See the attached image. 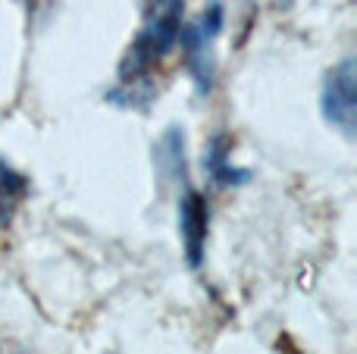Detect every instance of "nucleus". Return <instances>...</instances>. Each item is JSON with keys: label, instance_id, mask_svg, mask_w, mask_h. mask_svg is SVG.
Segmentation results:
<instances>
[{"label": "nucleus", "instance_id": "6", "mask_svg": "<svg viewBox=\"0 0 357 354\" xmlns=\"http://www.w3.org/2000/svg\"><path fill=\"white\" fill-rule=\"evenodd\" d=\"M204 167H207L213 185H220V188L222 185H241V182H248V169H235L232 163H229V138L226 135H216L213 138Z\"/></svg>", "mask_w": 357, "mask_h": 354}, {"label": "nucleus", "instance_id": "5", "mask_svg": "<svg viewBox=\"0 0 357 354\" xmlns=\"http://www.w3.org/2000/svg\"><path fill=\"white\" fill-rule=\"evenodd\" d=\"M25 194H29V179L0 157V229H6L13 223Z\"/></svg>", "mask_w": 357, "mask_h": 354}, {"label": "nucleus", "instance_id": "2", "mask_svg": "<svg viewBox=\"0 0 357 354\" xmlns=\"http://www.w3.org/2000/svg\"><path fill=\"white\" fill-rule=\"evenodd\" d=\"M320 107H323V119L329 125H335L348 138L354 135V129H357V63H354V56H345L339 66H333L326 72Z\"/></svg>", "mask_w": 357, "mask_h": 354}, {"label": "nucleus", "instance_id": "4", "mask_svg": "<svg viewBox=\"0 0 357 354\" xmlns=\"http://www.w3.org/2000/svg\"><path fill=\"white\" fill-rule=\"evenodd\" d=\"M207 226H210V210L201 192L188 188L178 198V236L185 245V257L191 267H201L204 261V245H207Z\"/></svg>", "mask_w": 357, "mask_h": 354}, {"label": "nucleus", "instance_id": "3", "mask_svg": "<svg viewBox=\"0 0 357 354\" xmlns=\"http://www.w3.org/2000/svg\"><path fill=\"white\" fill-rule=\"evenodd\" d=\"M220 29H222V6L210 3L191 25H182V35H178L188 69L201 91H207L210 79H213V44L220 38Z\"/></svg>", "mask_w": 357, "mask_h": 354}, {"label": "nucleus", "instance_id": "1", "mask_svg": "<svg viewBox=\"0 0 357 354\" xmlns=\"http://www.w3.org/2000/svg\"><path fill=\"white\" fill-rule=\"evenodd\" d=\"M178 35H182V0H157L119 66V82L110 98L123 100L126 107H132L135 100H148L151 91L144 85L151 82V72L160 66L163 56L178 44Z\"/></svg>", "mask_w": 357, "mask_h": 354}]
</instances>
